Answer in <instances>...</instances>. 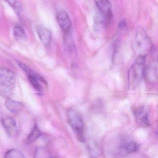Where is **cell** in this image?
I'll return each mask as SVG.
<instances>
[{
  "label": "cell",
  "mask_w": 158,
  "mask_h": 158,
  "mask_svg": "<svg viewBox=\"0 0 158 158\" xmlns=\"http://www.w3.org/2000/svg\"><path fill=\"white\" fill-rule=\"evenodd\" d=\"M122 149L125 156L136 152L138 149V146L136 143L133 141L125 142L123 144Z\"/></svg>",
  "instance_id": "cell-13"
},
{
  "label": "cell",
  "mask_w": 158,
  "mask_h": 158,
  "mask_svg": "<svg viewBox=\"0 0 158 158\" xmlns=\"http://www.w3.org/2000/svg\"><path fill=\"white\" fill-rule=\"evenodd\" d=\"M57 20L60 28L65 33L70 32L72 23L69 15L66 12L63 11L58 14Z\"/></svg>",
  "instance_id": "cell-7"
},
{
  "label": "cell",
  "mask_w": 158,
  "mask_h": 158,
  "mask_svg": "<svg viewBox=\"0 0 158 158\" xmlns=\"http://www.w3.org/2000/svg\"><path fill=\"white\" fill-rule=\"evenodd\" d=\"M5 158H25V157L20 150L17 148H13L6 152Z\"/></svg>",
  "instance_id": "cell-15"
},
{
  "label": "cell",
  "mask_w": 158,
  "mask_h": 158,
  "mask_svg": "<svg viewBox=\"0 0 158 158\" xmlns=\"http://www.w3.org/2000/svg\"><path fill=\"white\" fill-rule=\"evenodd\" d=\"M41 132L37 124L34 125L32 130L26 139V143L30 144L36 141L41 135Z\"/></svg>",
  "instance_id": "cell-12"
},
{
  "label": "cell",
  "mask_w": 158,
  "mask_h": 158,
  "mask_svg": "<svg viewBox=\"0 0 158 158\" xmlns=\"http://www.w3.org/2000/svg\"><path fill=\"white\" fill-rule=\"evenodd\" d=\"M15 76L10 69L0 67V95L6 99L10 98L15 90Z\"/></svg>",
  "instance_id": "cell-1"
},
{
  "label": "cell",
  "mask_w": 158,
  "mask_h": 158,
  "mask_svg": "<svg viewBox=\"0 0 158 158\" xmlns=\"http://www.w3.org/2000/svg\"><path fill=\"white\" fill-rule=\"evenodd\" d=\"M7 2L9 3L11 6L14 8L16 12L18 13H19V10H20V5L19 3L18 2L16 1H7Z\"/></svg>",
  "instance_id": "cell-18"
},
{
  "label": "cell",
  "mask_w": 158,
  "mask_h": 158,
  "mask_svg": "<svg viewBox=\"0 0 158 158\" xmlns=\"http://www.w3.org/2000/svg\"><path fill=\"white\" fill-rule=\"evenodd\" d=\"M2 124L8 136L14 137L16 136L18 132L16 122L13 118L6 117L2 120Z\"/></svg>",
  "instance_id": "cell-5"
},
{
  "label": "cell",
  "mask_w": 158,
  "mask_h": 158,
  "mask_svg": "<svg viewBox=\"0 0 158 158\" xmlns=\"http://www.w3.org/2000/svg\"><path fill=\"white\" fill-rule=\"evenodd\" d=\"M57 158V157H52V158Z\"/></svg>",
  "instance_id": "cell-20"
},
{
  "label": "cell",
  "mask_w": 158,
  "mask_h": 158,
  "mask_svg": "<svg viewBox=\"0 0 158 158\" xmlns=\"http://www.w3.org/2000/svg\"><path fill=\"white\" fill-rule=\"evenodd\" d=\"M144 73V65L135 62L129 70V82L130 87L133 89L136 88L141 82Z\"/></svg>",
  "instance_id": "cell-3"
},
{
  "label": "cell",
  "mask_w": 158,
  "mask_h": 158,
  "mask_svg": "<svg viewBox=\"0 0 158 158\" xmlns=\"http://www.w3.org/2000/svg\"><path fill=\"white\" fill-rule=\"evenodd\" d=\"M134 114L136 122L139 125L144 127L150 125L148 112L144 107H141L137 109Z\"/></svg>",
  "instance_id": "cell-6"
},
{
  "label": "cell",
  "mask_w": 158,
  "mask_h": 158,
  "mask_svg": "<svg viewBox=\"0 0 158 158\" xmlns=\"http://www.w3.org/2000/svg\"><path fill=\"white\" fill-rule=\"evenodd\" d=\"M135 45L136 51L144 55L152 48L150 40L143 31L140 30L136 34Z\"/></svg>",
  "instance_id": "cell-4"
},
{
  "label": "cell",
  "mask_w": 158,
  "mask_h": 158,
  "mask_svg": "<svg viewBox=\"0 0 158 158\" xmlns=\"http://www.w3.org/2000/svg\"><path fill=\"white\" fill-rule=\"evenodd\" d=\"M95 2L98 7L99 12L111 18L112 13L110 2L107 0H101L95 1Z\"/></svg>",
  "instance_id": "cell-9"
},
{
  "label": "cell",
  "mask_w": 158,
  "mask_h": 158,
  "mask_svg": "<svg viewBox=\"0 0 158 158\" xmlns=\"http://www.w3.org/2000/svg\"><path fill=\"white\" fill-rule=\"evenodd\" d=\"M14 35L15 39L19 41H25L27 39V34L24 29L20 26H17L14 28Z\"/></svg>",
  "instance_id": "cell-14"
},
{
  "label": "cell",
  "mask_w": 158,
  "mask_h": 158,
  "mask_svg": "<svg viewBox=\"0 0 158 158\" xmlns=\"http://www.w3.org/2000/svg\"><path fill=\"white\" fill-rule=\"evenodd\" d=\"M64 46L68 52L70 53L74 54L76 53V45L70 32L65 33Z\"/></svg>",
  "instance_id": "cell-11"
},
{
  "label": "cell",
  "mask_w": 158,
  "mask_h": 158,
  "mask_svg": "<svg viewBox=\"0 0 158 158\" xmlns=\"http://www.w3.org/2000/svg\"><path fill=\"white\" fill-rule=\"evenodd\" d=\"M146 75L147 78L148 79L152 81L153 80H155L156 78V71L153 68H148L146 70Z\"/></svg>",
  "instance_id": "cell-17"
},
{
  "label": "cell",
  "mask_w": 158,
  "mask_h": 158,
  "mask_svg": "<svg viewBox=\"0 0 158 158\" xmlns=\"http://www.w3.org/2000/svg\"><path fill=\"white\" fill-rule=\"evenodd\" d=\"M68 118L69 125L73 129L80 142L84 141V123L82 117L78 112L73 109L68 111Z\"/></svg>",
  "instance_id": "cell-2"
},
{
  "label": "cell",
  "mask_w": 158,
  "mask_h": 158,
  "mask_svg": "<svg viewBox=\"0 0 158 158\" xmlns=\"http://www.w3.org/2000/svg\"><path fill=\"white\" fill-rule=\"evenodd\" d=\"M88 151L91 158H97L98 156V147L95 144L91 143L88 146Z\"/></svg>",
  "instance_id": "cell-16"
},
{
  "label": "cell",
  "mask_w": 158,
  "mask_h": 158,
  "mask_svg": "<svg viewBox=\"0 0 158 158\" xmlns=\"http://www.w3.org/2000/svg\"><path fill=\"white\" fill-rule=\"evenodd\" d=\"M126 26V22L124 19L121 20L119 23L118 25V28L120 29L124 28Z\"/></svg>",
  "instance_id": "cell-19"
},
{
  "label": "cell",
  "mask_w": 158,
  "mask_h": 158,
  "mask_svg": "<svg viewBox=\"0 0 158 158\" xmlns=\"http://www.w3.org/2000/svg\"><path fill=\"white\" fill-rule=\"evenodd\" d=\"M36 31L41 42L44 45H49L52 41V35L50 31L47 28L41 26H38Z\"/></svg>",
  "instance_id": "cell-8"
},
{
  "label": "cell",
  "mask_w": 158,
  "mask_h": 158,
  "mask_svg": "<svg viewBox=\"0 0 158 158\" xmlns=\"http://www.w3.org/2000/svg\"><path fill=\"white\" fill-rule=\"evenodd\" d=\"M5 106L10 112L14 113L19 112L22 108V105L21 103L12 100L10 98L6 99L5 102Z\"/></svg>",
  "instance_id": "cell-10"
}]
</instances>
